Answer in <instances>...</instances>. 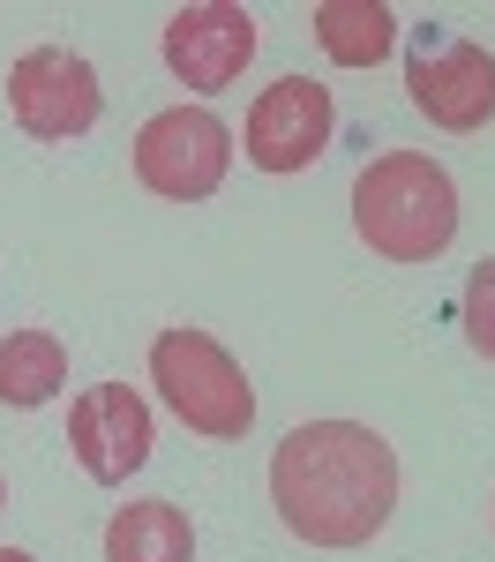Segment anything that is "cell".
Wrapping results in <instances>:
<instances>
[{
  "label": "cell",
  "mask_w": 495,
  "mask_h": 562,
  "mask_svg": "<svg viewBox=\"0 0 495 562\" xmlns=\"http://www.w3.org/2000/svg\"><path fill=\"white\" fill-rule=\"evenodd\" d=\"M353 225L383 262H436L458 240V180L420 150H383L353 180Z\"/></svg>",
  "instance_id": "2"
},
{
  "label": "cell",
  "mask_w": 495,
  "mask_h": 562,
  "mask_svg": "<svg viewBox=\"0 0 495 562\" xmlns=\"http://www.w3.org/2000/svg\"><path fill=\"white\" fill-rule=\"evenodd\" d=\"M8 113L31 143H76V135L98 128L105 113V90H98V68L68 45H31L15 68H8Z\"/></svg>",
  "instance_id": "6"
},
{
  "label": "cell",
  "mask_w": 495,
  "mask_h": 562,
  "mask_svg": "<svg viewBox=\"0 0 495 562\" xmlns=\"http://www.w3.org/2000/svg\"><path fill=\"white\" fill-rule=\"evenodd\" d=\"M150 383L173 405L180 428L203 435V442H240L256 428V390L240 375V360L195 323H173L150 338Z\"/></svg>",
  "instance_id": "3"
},
{
  "label": "cell",
  "mask_w": 495,
  "mask_h": 562,
  "mask_svg": "<svg viewBox=\"0 0 495 562\" xmlns=\"http://www.w3.org/2000/svg\"><path fill=\"white\" fill-rule=\"evenodd\" d=\"M0 503H8V487H0Z\"/></svg>",
  "instance_id": "15"
},
{
  "label": "cell",
  "mask_w": 495,
  "mask_h": 562,
  "mask_svg": "<svg viewBox=\"0 0 495 562\" xmlns=\"http://www.w3.org/2000/svg\"><path fill=\"white\" fill-rule=\"evenodd\" d=\"M256 60V15L233 0H188L166 15V68L188 90H225Z\"/></svg>",
  "instance_id": "9"
},
{
  "label": "cell",
  "mask_w": 495,
  "mask_h": 562,
  "mask_svg": "<svg viewBox=\"0 0 495 562\" xmlns=\"http://www.w3.org/2000/svg\"><path fill=\"white\" fill-rule=\"evenodd\" d=\"M105 562H195V525L180 503H121L105 525Z\"/></svg>",
  "instance_id": "10"
},
{
  "label": "cell",
  "mask_w": 495,
  "mask_h": 562,
  "mask_svg": "<svg viewBox=\"0 0 495 562\" xmlns=\"http://www.w3.org/2000/svg\"><path fill=\"white\" fill-rule=\"evenodd\" d=\"M150 442H158L150 405L128 383H90L68 405V450L98 487H128V473H143V458H150Z\"/></svg>",
  "instance_id": "7"
},
{
  "label": "cell",
  "mask_w": 495,
  "mask_h": 562,
  "mask_svg": "<svg viewBox=\"0 0 495 562\" xmlns=\"http://www.w3.org/2000/svg\"><path fill=\"white\" fill-rule=\"evenodd\" d=\"M405 98H413L436 128L481 135L495 121V60H488V45L420 23V38H413V53H405Z\"/></svg>",
  "instance_id": "5"
},
{
  "label": "cell",
  "mask_w": 495,
  "mask_h": 562,
  "mask_svg": "<svg viewBox=\"0 0 495 562\" xmlns=\"http://www.w3.org/2000/svg\"><path fill=\"white\" fill-rule=\"evenodd\" d=\"M330 128H338L330 90L315 83V76H285V83H270L248 105V166H263V173H308L315 158L330 150Z\"/></svg>",
  "instance_id": "8"
},
{
  "label": "cell",
  "mask_w": 495,
  "mask_h": 562,
  "mask_svg": "<svg viewBox=\"0 0 495 562\" xmlns=\"http://www.w3.org/2000/svg\"><path fill=\"white\" fill-rule=\"evenodd\" d=\"M308 23L338 68H375L398 45V8H383V0H323Z\"/></svg>",
  "instance_id": "11"
},
{
  "label": "cell",
  "mask_w": 495,
  "mask_h": 562,
  "mask_svg": "<svg viewBox=\"0 0 495 562\" xmlns=\"http://www.w3.org/2000/svg\"><path fill=\"white\" fill-rule=\"evenodd\" d=\"M225 166H233V128L203 105H166L150 113L143 135H135V180L166 203H203L225 188Z\"/></svg>",
  "instance_id": "4"
},
{
  "label": "cell",
  "mask_w": 495,
  "mask_h": 562,
  "mask_svg": "<svg viewBox=\"0 0 495 562\" xmlns=\"http://www.w3.org/2000/svg\"><path fill=\"white\" fill-rule=\"evenodd\" d=\"M0 562H38V555H23V548H0Z\"/></svg>",
  "instance_id": "14"
},
{
  "label": "cell",
  "mask_w": 495,
  "mask_h": 562,
  "mask_svg": "<svg viewBox=\"0 0 495 562\" xmlns=\"http://www.w3.org/2000/svg\"><path fill=\"white\" fill-rule=\"evenodd\" d=\"M68 390V346L53 330H8L0 338V405L38 413Z\"/></svg>",
  "instance_id": "12"
},
{
  "label": "cell",
  "mask_w": 495,
  "mask_h": 562,
  "mask_svg": "<svg viewBox=\"0 0 495 562\" xmlns=\"http://www.w3.org/2000/svg\"><path fill=\"white\" fill-rule=\"evenodd\" d=\"M270 503L308 548H368L398 510V450L360 420H308L270 458Z\"/></svg>",
  "instance_id": "1"
},
{
  "label": "cell",
  "mask_w": 495,
  "mask_h": 562,
  "mask_svg": "<svg viewBox=\"0 0 495 562\" xmlns=\"http://www.w3.org/2000/svg\"><path fill=\"white\" fill-rule=\"evenodd\" d=\"M458 323H465V346L495 360V256L473 262V278H465V301H458Z\"/></svg>",
  "instance_id": "13"
}]
</instances>
